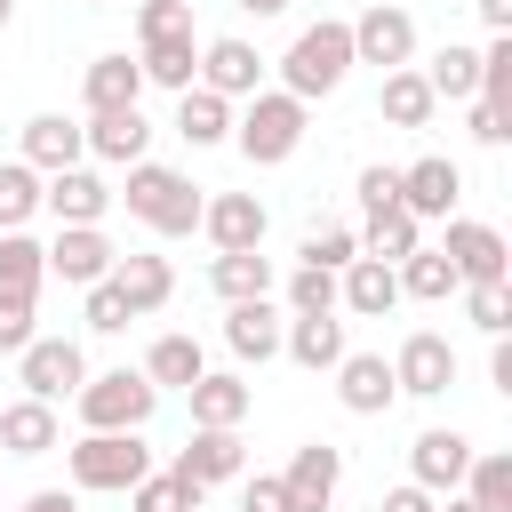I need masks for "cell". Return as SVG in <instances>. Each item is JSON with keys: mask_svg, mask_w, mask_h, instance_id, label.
<instances>
[{"mask_svg": "<svg viewBox=\"0 0 512 512\" xmlns=\"http://www.w3.org/2000/svg\"><path fill=\"white\" fill-rule=\"evenodd\" d=\"M80 144H88V160H104V168H136V160L152 152V120H144V104H128V112H88V120H80Z\"/></svg>", "mask_w": 512, "mask_h": 512, "instance_id": "4fadbf2b", "label": "cell"}, {"mask_svg": "<svg viewBox=\"0 0 512 512\" xmlns=\"http://www.w3.org/2000/svg\"><path fill=\"white\" fill-rule=\"evenodd\" d=\"M280 352L296 360V368H312V376H328L352 344H344V312H288V328H280Z\"/></svg>", "mask_w": 512, "mask_h": 512, "instance_id": "44dd1931", "label": "cell"}, {"mask_svg": "<svg viewBox=\"0 0 512 512\" xmlns=\"http://www.w3.org/2000/svg\"><path fill=\"white\" fill-rule=\"evenodd\" d=\"M376 112H384V128H432L440 96L424 88V72H416V64H400V72H384V88H376Z\"/></svg>", "mask_w": 512, "mask_h": 512, "instance_id": "83f0119b", "label": "cell"}, {"mask_svg": "<svg viewBox=\"0 0 512 512\" xmlns=\"http://www.w3.org/2000/svg\"><path fill=\"white\" fill-rule=\"evenodd\" d=\"M136 72H144V88H168V96H184V88L200 80V40H192V32H184V40H144Z\"/></svg>", "mask_w": 512, "mask_h": 512, "instance_id": "f546056e", "label": "cell"}, {"mask_svg": "<svg viewBox=\"0 0 512 512\" xmlns=\"http://www.w3.org/2000/svg\"><path fill=\"white\" fill-rule=\"evenodd\" d=\"M40 216V168L32 160H0V232H24Z\"/></svg>", "mask_w": 512, "mask_h": 512, "instance_id": "f35d334b", "label": "cell"}, {"mask_svg": "<svg viewBox=\"0 0 512 512\" xmlns=\"http://www.w3.org/2000/svg\"><path fill=\"white\" fill-rule=\"evenodd\" d=\"M80 104H88V112H128V104H144V72H136V56H96L88 80H80Z\"/></svg>", "mask_w": 512, "mask_h": 512, "instance_id": "4316f807", "label": "cell"}, {"mask_svg": "<svg viewBox=\"0 0 512 512\" xmlns=\"http://www.w3.org/2000/svg\"><path fill=\"white\" fill-rule=\"evenodd\" d=\"M280 488H288V512H328L336 488H344V448H336V440H304V448L288 456Z\"/></svg>", "mask_w": 512, "mask_h": 512, "instance_id": "8fae6325", "label": "cell"}, {"mask_svg": "<svg viewBox=\"0 0 512 512\" xmlns=\"http://www.w3.org/2000/svg\"><path fill=\"white\" fill-rule=\"evenodd\" d=\"M464 496H472L480 512H512V456H504V448H472V464H464Z\"/></svg>", "mask_w": 512, "mask_h": 512, "instance_id": "8d00e7d4", "label": "cell"}, {"mask_svg": "<svg viewBox=\"0 0 512 512\" xmlns=\"http://www.w3.org/2000/svg\"><path fill=\"white\" fill-rule=\"evenodd\" d=\"M464 296V320L480 328V336H504L512 328V288L504 280H472V288H456Z\"/></svg>", "mask_w": 512, "mask_h": 512, "instance_id": "60d3db41", "label": "cell"}, {"mask_svg": "<svg viewBox=\"0 0 512 512\" xmlns=\"http://www.w3.org/2000/svg\"><path fill=\"white\" fill-rule=\"evenodd\" d=\"M176 136H184L192 152H208V144H232V104H224L216 88H200V80H192V88L176 96Z\"/></svg>", "mask_w": 512, "mask_h": 512, "instance_id": "f1b7e54d", "label": "cell"}, {"mask_svg": "<svg viewBox=\"0 0 512 512\" xmlns=\"http://www.w3.org/2000/svg\"><path fill=\"white\" fill-rule=\"evenodd\" d=\"M456 200H464V168H456L448 152H424V160H408V168H400V208H408L416 224L448 216Z\"/></svg>", "mask_w": 512, "mask_h": 512, "instance_id": "5bb4252c", "label": "cell"}, {"mask_svg": "<svg viewBox=\"0 0 512 512\" xmlns=\"http://www.w3.org/2000/svg\"><path fill=\"white\" fill-rule=\"evenodd\" d=\"M304 128H312V104H296L288 88H256V96H240V112H232V144H240L248 168H280V160H296Z\"/></svg>", "mask_w": 512, "mask_h": 512, "instance_id": "7a4b0ae2", "label": "cell"}, {"mask_svg": "<svg viewBox=\"0 0 512 512\" xmlns=\"http://www.w3.org/2000/svg\"><path fill=\"white\" fill-rule=\"evenodd\" d=\"M392 384H400L408 400H440V392L456 384V344H448L440 328L400 336V352H392Z\"/></svg>", "mask_w": 512, "mask_h": 512, "instance_id": "ba28073f", "label": "cell"}, {"mask_svg": "<svg viewBox=\"0 0 512 512\" xmlns=\"http://www.w3.org/2000/svg\"><path fill=\"white\" fill-rule=\"evenodd\" d=\"M112 200H128V216H136L144 232H160V240H184V232H200V200H208V192H200L184 168H168V160H152V152H144Z\"/></svg>", "mask_w": 512, "mask_h": 512, "instance_id": "6da1fadb", "label": "cell"}, {"mask_svg": "<svg viewBox=\"0 0 512 512\" xmlns=\"http://www.w3.org/2000/svg\"><path fill=\"white\" fill-rule=\"evenodd\" d=\"M488 384L512 392V336H488Z\"/></svg>", "mask_w": 512, "mask_h": 512, "instance_id": "f907efd6", "label": "cell"}, {"mask_svg": "<svg viewBox=\"0 0 512 512\" xmlns=\"http://www.w3.org/2000/svg\"><path fill=\"white\" fill-rule=\"evenodd\" d=\"M408 248H424V224H416L408 208H376V216H360V256H376V264H400Z\"/></svg>", "mask_w": 512, "mask_h": 512, "instance_id": "836d02e7", "label": "cell"}, {"mask_svg": "<svg viewBox=\"0 0 512 512\" xmlns=\"http://www.w3.org/2000/svg\"><path fill=\"white\" fill-rule=\"evenodd\" d=\"M440 512H480V504H472V496L456 488V496H440Z\"/></svg>", "mask_w": 512, "mask_h": 512, "instance_id": "11a10c76", "label": "cell"}, {"mask_svg": "<svg viewBox=\"0 0 512 512\" xmlns=\"http://www.w3.org/2000/svg\"><path fill=\"white\" fill-rule=\"evenodd\" d=\"M200 88H216L224 104H240V96H256V88H264V56H256L240 32L200 40Z\"/></svg>", "mask_w": 512, "mask_h": 512, "instance_id": "ac0fdd59", "label": "cell"}, {"mask_svg": "<svg viewBox=\"0 0 512 512\" xmlns=\"http://www.w3.org/2000/svg\"><path fill=\"white\" fill-rule=\"evenodd\" d=\"M272 280H280V272H272V256H264V248H232V256H216V264H208V288H216L224 304L272 296Z\"/></svg>", "mask_w": 512, "mask_h": 512, "instance_id": "4dcf8cb0", "label": "cell"}, {"mask_svg": "<svg viewBox=\"0 0 512 512\" xmlns=\"http://www.w3.org/2000/svg\"><path fill=\"white\" fill-rule=\"evenodd\" d=\"M280 304L272 296H248V304H224V344H232V360H248V368H264V360H280Z\"/></svg>", "mask_w": 512, "mask_h": 512, "instance_id": "ffe728a7", "label": "cell"}, {"mask_svg": "<svg viewBox=\"0 0 512 512\" xmlns=\"http://www.w3.org/2000/svg\"><path fill=\"white\" fill-rule=\"evenodd\" d=\"M504 136H512V112H496V104H480V96H472V144H488V152H496Z\"/></svg>", "mask_w": 512, "mask_h": 512, "instance_id": "c3c4849f", "label": "cell"}, {"mask_svg": "<svg viewBox=\"0 0 512 512\" xmlns=\"http://www.w3.org/2000/svg\"><path fill=\"white\" fill-rule=\"evenodd\" d=\"M352 64H376V72L416 64V16H408V8H392V0L360 8V16H352Z\"/></svg>", "mask_w": 512, "mask_h": 512, "instance_id": "52a82bcc", "label": "cell"}, {"mask_svg": "<svg viewBox=\"0 0 512 512\" xmlns=\"http://www.w3.org/2000/svg\"><path fill=\"white\" fill-rule=\"evenodd\" d=\"M64 472H72V488H88V496H128V488L152 472V448H144V432H80V440L64 448Z\"/></svg>", "mask_w": 512, "mask_h": 512, "instance_id": "277c9868", "label": "cell"}, {"mask_svg": "<svg viewBox=\"0 0 512 512\" xmlns=\"http://www.w3.org/2000/svg\"><path fill=\"white\" fill-rule=\"evenodd\" d=\"M56 440H64V424H56V408H48V400H32V392H24V400H8V408H0V448H8V456H48Z\"/></svg>", "mask_w": 512, "mask_h": 512, "instance_id": "484cf974", "label": "cell"}, {"mask_svg": "<svg viewBox=\"0 0 512 512\" xmlns=\"http://www.w3.org/2000/svg\"><path fill=\"white\" fill-rule=\"evenodd\" d=\"M80 296H88V328H96V336H120V328L136 320V312L120 304V288H112V280H96V288H80Z\"/></svg>", "mask_w": 512, "mask_h": 512, "instance_id": "f6af8a7d", "label": "cell"}, {"mask_svg": "<svg viewBox=\"0 0 512 512\" xmlns=\"http://www.w3.org/2000/svg\"><path fill=\"white\" fill-rule=\"evenodd\" d=\"M472 8H480V24H488V32H512V0H472Z\"/></svg>", "mask_w": 512, "mask_h": 512, "instance_id": "f5cc1de1", "label": "cell"}, {"mask_svg": "<svg viewBox=\"0 0 512 512\" xmlns=\"http://www.w3.org/2000/svg\"><path fill=\"white\" fill-rule=\"evenodd\" d=\"M72 408H80L88 432H144L152 408H160V392H152L144 368H104V376H80Z\"/></svg>", "mask_w": 512, "mask_h": 512, "instance_id": "5b68a950", "label": "cell"}, {"mask_svg": "<svg viewBox=\"0 0 512 512\" xmlns=\"http://www.w3.org/2000/svg\"><path fill=\"white\" fill-rule=\"evenodd\" d=\"M24 512H80V496H72V488H32Z\"/></svg>", "mask_w": 512, "mask_h": 512, "instance_id": "816d5d0a", "label": "cell"}, {"mask_svg": "<svg viewBox=\"0 0 512 512\" xmlns=\"http://www.w3.org/2000/svg\"><path fill=\"white\" fill-rule=\"evenodd\" d=\"M328 376H336V400H344L352 416H384V408L400 400V384H392V360H384V352H344Z\"/></svg>", "mask_w": 512, "mask_h": 512, "instance_id": "7402d4cb", "label": "cell"}, {"mask_svg": "<svg viewBox=\"0 0 512 512\" xmlns=\"http://www.w3.org/2000/svg\"><path fill=\"white\" fill-rule=\"evenodd\" d=\"M232 8H240V16H256V24H264V16H288V0H232Z\"/></svg>", "mask_w": 512, "mask_h": 512, "instance_id": "db71d44e", "label": "cell"}, {"mask_svg": "<svg viewBox=\"0 0 512 512\" xmlns=\"http://www.w3.org/2000/svg\"><path fill=\"white\" fill-rule=\"evenodd\" d=\"M8 24H16V0H0V32H8Z\"/></svg>", "mask_w": 512, "mask_h": 512, "instance_id": "9f6ffc18", "label": "cell"}, {"mask_svg": "<svg viewBox=\"0 0 512 512\" xmlns=\"http://www.w3.org/2000/svg\"><path fill=\"white\" fill-rule=\"evenodd\" d=\"M80 376H88V352L72 344V336H32L24 352H16V384L32 392V400H72L80 392Z\"/></svg>", "mask_w": 512, "mask_h": 512, "instance_id": "8992f818", "label": "cell"}, {"mask_svg": "<svg viewBox=\"0 0 512 512\" xmlns=\"http://www.w3.org/2000/svg\"><path fill=\"white\" fill-rule=\"evenodd\" d=\"M376 208H400V168L392 160H368L360 168V216H376Z\"/></svg>", "mask_w": 512, "mask_h": 512, "instance_id": "ee69618b", "label": "cell"}, {"mask_svg": "<svg viewBox=\"0 0 512 512\" xmlns=\"http://www.w3.org/2000/svg\"><path fill=\"white\" fill-rule=\"evenodd\" d=\"M200 232H208L216 256H232V248H264L272 216H264L256 192H216V200H200Z\"/></svg>", "mask_w": 512, "mask_h": 512, "instance_id": "2e32d148", "label": "cell"}, {"mask_svg": "<svg viewBox=\"0 0 512 512\" xmlns=\"http://www.w3.org/2000/svg\"><path fill=\"white\" fill-rule=\"evenodd\" d=\"M344 72H352V24H344V16L304 24V32L288 40V56H280V88H288L296 104L336 96V88H344Z\"/></svg>", "mask_w": 512, "mask_h": 512, "instance_id": "3957f363", "label": "cell"}, {"mask_svg": "<svg viewBox=\"0 0 512 512\" xmlns=\"http://www.w3.org/2000/svg\"><path fill=\"white\" fill-rule=\"evenodd\" d=\"M112 288H120V304L136 312V320H152L168 296H176V272H168V256H152V248H128V256H112V272H104Z\"/></svg>", "mask_w": 512, "mask_h": 512, "instance_id": "d6986e66", "label": "cell"}, {"mask_svg": "<svg viewBox=\"0 0 512 512\" xmlns=\"http://www.w3.org/2000/svg\"><path fill=\"white\" fill-rule=\"evenodd\" d=\"M32 336H40V320H32V296H0V352L16 360Z\"/></svg>", "mask_w": 512, "mask_h": 512, "instance_id": "bcb514c9", "label": "cell"}, {"mask_svg": "<svg viewBox=\"0 0 512 512\" xmlns=\"http://www.w3.org/2000/svg\"><path fill=\"white\" fill-rule=\"evenodd\" d=\"M280 296H288V312H336V272H320V264H296V272L280 280Z\"/></svg>", "mask_w": 512, "mask_h": 512, "instance_id": "b9f144b4", "label": "cell"}, {"mask_svg": "<svg viewBox=\"0 0 512 512\" xmlns=\"http://www.w3.org/2000/svg\"><path fill=\"white\" fill-rule=\"evenodd\" d=\"M424 88L440 96V104H472L480 96V48H464V40H448L432 64H424Z\"/></svg>", "mask_w": 512, "mask_h": 512, "instance_id": "d6a6232c", "label": "cell"}, {"mask_svg": "<svg viewBox=\"0 0 512 512\" xmlns=\"http://www.w3.org/2000/svg\"><path fill=\"white\" fill-rule=\"evenodd\" d=\"M96 8H104V0H96Z\"/></svg>", "mask_w": 512, "mask_h": 512, "instance_id": "6f0895ef", "label": "cell"}, {"mask_svg": "<svg viewBox=\"0 0 512 512\" xmlns=\"http://www.w3.org/2000/svg\"><path fill=\"white\" fill-rule=\"evenodd\" d=\"M184 400H192V424H248L256 384H248L240 368H200V376L184 384Z\"/></svg>", "mask_w": 512, "mask_h": 512, "instance_id": "cb8c5ba5", "label": "cell"}, {"mask_svg": "<svg viewBox=\"0 0 512 512\" xmlns=\"http://www.w3.org/2000/svg\"><path fill=\"white\" fill-rule=\"evenodd\" d=\"M392 304H400V272H392V264L352 256V264L336 272V312H352V320H384Z\"/></svg>", "mask_w": 512, "mask_h": 512, "instance_id": "603a6c76", "label": "cell"}, {"mask_svg": "<svg viewBox=\"0 0 512 512\" xmlns=\"http://www.w3.org/2000/svg\"><path fill=\"white\" fill-rule=\"evenodd\" d=\"M40 248H48V280H64V288H96L120 256L104 240V224H56V240H40Z\"/></svg>", "mask_w": 512, "mask_h": 512, "instance_id": "30bf717a", "label": "cell"}, {"mask_svg": "<svg viewBox=\"0 0 512 512\" xmlns=\"http://www.w3.org/2000/svg\"><path fill=\"white\" fill-rule=\"evenodd\" d=\"M192 32V0H136V40H184Z\"/></svg>", "mask_w": 512, "mask_h": 512, "instance_id": "7bdbcfd3", "label": "cell"}, {"mask_svg": "<svg viewBox=\"0 0 512 512\" xmlns=\"http://www.w3.org/2000/svg\"><path fill=\"white\" fill-rule=\"evenodd\" d=\"M376 512H440V496L432 488H416V480H400V488H384V504Z\"/></svg>", "mask_w": 512, "mask_h": 512, "instance_id": "681fc988", "label": "cell"}, {"mask_svg": "<svg viewBox=\"0 0 512 512\" xmlns=\"http://www.w3.org/2000/svg\"><path fill=\"white\" fill-rule=\"evenodd\" d=\"M208 368V352L184 336V328H168V336H152V352H144V376H152V392H184L192 376Z\"/></svg>", "mask_w": 512, "mask_h": 512, "instance_id": "1f68e13d", "label": "cell"}, {"mask_svg": "<svg viewBox=\"0 0 512 512\" xmlns=\"http://www.w3.org/2000/svg\"><path fill=\"white\" fill-rule=\"evenodd\" d=\"M176 472L200 480V488H224L248 472V448H240V424H192V440L176 448Z\"/></svg>", "mask_w": 512, "mask_h": 512, "instance_id": "7c38bea8", "label": "cell"}, {"mask_svg": "<svg viewBox=\"0 0 512 512\" xmlns=\"http://www.w3.org/2000/svg\"><path fill=\"white\" fill-rule=\"evenodd\" d=\"M200 496H208V488L168 464V472H144V480L128 488V512H200Z\"/></svg>", "mask_w": 512, "mask_h": 512, "instance_id": "74e56055", "label": "cell"}, {"mask_svg": "<svg viewBox=\"0 0 512 512\" xmlns=\"http://www.w3.org/2000/svg\"><path fill=\"white\" fill-rule=\"evenodd\" d=\"M16 160H32L40 176H56V168L88 160V144H80V120H64V112H32V120H24V136H16Z\"/></svg>", "mask_w": 512, "mask_h": 512, "instance_id": "d4e9b609", "label": "cell"}, {"mask_svg": "<svg viewBox=\"0 0 512 512\" xmlns=\"http://www.w3.org/2000/svg\"><path fill=\"white\" fill-rule=\"evenodd\" d=\"M448 224V240H440V256L456 264V280L472 288V280H504L512 272V248H504V232L496 224H480V216H440Z\"/></svg>", "mask_w": 512, "mask_h": 512, "instance_id": "9c48e42d", "label": "cell"}, {"mask_svg": "<svg viewBox=\"0 0 512 512\" xmlns=\"http://www.w3.org/2000/svg\"><path fill=\"white\" fill-rule=\"evenodd\" d=\"M392 272H400V296H416V304H448V296L464 288V280H456V264H448L440 248H408Z\"/></svg>", "mask_w": 512, "mask_h": 512, "instance_id": "e575fe53", "label": "cell"}, {"mask_svg": "<svg viewBox=\"0 0 512 512\" xmlns=\"http://www.w3.org/2000/svg\"><path fill=\"white\" fill-rule=\"evenodd\" d=\"M40 208H48L56 224H104V208H112V184H104L88 160H72V168L40 176Z\"/></svg>", "mask_w": 512, "mask_h": 512, "instance_id": "9a60e30c", "label": "cell"}, {"mask_svg": "<svg viewBox=\"0 0 512 512\" xmlns=\"http://www.w3.org/2000/svg\"><path fill=\"white\" fill-rule=\"evenodd\" d=\"M352 256H360V232L352 224H312L304 248H296V264H320V272H344Z\"/></svg>", "mask_w": 512, "mask_h": 512, "instance_id": "ab89813d", "label": "cell"}, {"mask_svg": "<svg viewBox=\"0 0 512 512\" xmlns=\"http://www.w3.org/2000/svg\"><path fill=\"white\" fill-rule=\"evenodd\" d=\"M464 464H472V440H464L456 424H432V432H416V448H408V480L432 488V496H456V488H464Z\"/></svg>", "mask_w": 512, "mask_h": 512, "instance_id": "e0dca14e", "label": "cell"}, {"mask_svg": "<svg viewBox=\"0 0 512 512\" xmlns=\"http://www.w3.org/2000/svg\"><path fill=\"white\" fill-rule=\"evenodd\" d=\"M240 512H288V488H280V472H256V480L240 488Z\"/></svg>", "mask_w": 512, "mask_h": 512, "instance_id": "7dc6e473", "label": "cell"}, {"mask_svg": "<svg viewBox=\"0 0 512 512\" xmlns=\"http://www.w3.org/2000/svg\"><path fill=\"white\" fill-rule=\"evenodd\" d=\"M40 280H48V248L32 232H0V296H32L40 304Z\"/></svg>", "mask_w": 512, "mask_h": 512, "instance_id": "d590c367", "label": "cell"}]
</instances>
